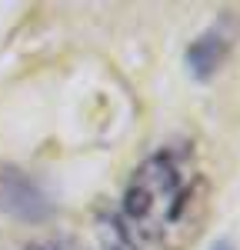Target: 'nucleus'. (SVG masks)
<instances>
[{"instance_id": "3", "label": "nucleus", "mask_w": 240, "mask_h": 250, "mask_svg": "<svg viewBox=\"0 0 240 250\" xmlns=\"http://www.w3.org/2000/svg\"><path fill=\"white\" fill-rule=\"evenodd\" d=\"M227 50H230V37L220 30V27H210L203 30L197 40H190L187 47V67L197 80H210L220 70V63L227 60Z\"/></svg>"}, {"instance_id": "2", "label": "nucleus", "mask_w": 240, "mask_h": 250, "mask_svg": "<svg viewBox=\"0 0 240 250\" xmlns=\"http://www.w3.org/2000/svg\"><path fill=\"white\" fill-rule=\"evenodd\" d=\"M0 207L17 213V217L37 220V217L47 213V197H43V190L30 180V173L3 167V170H0Z\"/></svg>"}, {"instance_id": "4", "label": "nucleus", "mask_w": 240, "mask_h": 250, "mask_svg": "<svg viewBox=\"0 0 240 250\" xmlns=\"http://www.w3.org/2000/svg\"><path fill=\"white\" fill-rule=\"evenodd\" d=\"M210 250H237V247H234L230 240H217V244H214V247H210Z\"/></svg>"}, {"instance_id": "1", "label": "nucleus", "mask_w": 240, "mask_h": 250, "mask_svg": "<svg viewBox=\"0 0 240 250\" xmlns=\"http://www.w3.org/2000/svg\"><path fill=\"white\" fill-rule=\"evenodd\" d=\"M207 217V173L190 144H163L130 170L100 220V250H187Z\"/></svg>"}]
</instances>
